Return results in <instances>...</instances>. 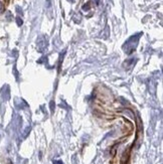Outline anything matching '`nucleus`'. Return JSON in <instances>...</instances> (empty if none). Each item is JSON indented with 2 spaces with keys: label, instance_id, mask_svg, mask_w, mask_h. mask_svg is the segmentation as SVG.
<instances>
[{
  "label": "nucleus",
  "instance_id": "obj_1",
  "mask_svg": "<svg viewBox=\"0 0 163 164\" xmlns=\"http://www.w3.org/2000/svg\"><path fill=\"white\" fill-rule=\"evenodd\" d=\"M3 9H4V7H3V4H2V3H0V12H2Z\"/></svg>",
  "mask_w": 163,
  "mask_h": 164
},
{
  "label": "nucleus",
  "instance_id": "obj_2",
  "mask_svg": "<svg viewBox=\"0 0 163 164\" xmlns=\"http://www.w3.org/2000/svg\"><path fill=\"white\" fill-rule=\"evenodd\" d=\"M17 23H18V25L22 24V21H20V18H17Z\"/></svg>",
  "mask_w": 163,
  "mask_h": 164
}]
</instances>
